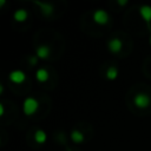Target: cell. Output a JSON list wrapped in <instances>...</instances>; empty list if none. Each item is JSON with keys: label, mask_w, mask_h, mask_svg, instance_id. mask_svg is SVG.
Returning <instances> with one entry per match:
<instances>
[{"label": "cell", "mask_w": 151, "mask_h": 151, "mask_svg": "<svg viewBox=\"0 0 151 151\" xmlns=\"http://www.w3.org/2000/svg\"><path fill=\"white\" fill-rule=\"evenodd\" d=\"M38 107H39V103L33 97H27L24 100V103H22V111L27 116H31V114L35 113V111L38 110Z\"/></svg>", "instance_id": "obj_1"}, {"label": "cell", "mask_w": 151, "mask_h": 151, "mask_svg": "<svg viewBox=\"0 0 151 151\" xmlns=\"http://www.w3.org/2000/svg\"><path fill=\"white\" fill-rule=\"evenodd\" d=\"M133 104L138 109H146L150 105V97L144 92H139L133 97Z\"/></svg>", "instance_id": "obj_2"}, {"label": "cell", "mask_w": 151, "mask_h": 151, "mask_svg": "<svg viewBox=\"0 0 151 151\" xmlns=\"http://www.w3.org/2000/svg\"><path fill=\"white\" fill-rule=\"evenodd\" d=\"M109 19H110L109 13H107L106 11L101 9V8H98V9H96V11L93 12V20H94V22H97V24H99V25H105V24H107V22H109Z\"/></svg>", "instance_id": "obj_3"}, {"label": "cell", "mask_w": 151, "mask_h": 151, "mask_svg": "<svg viewBox=\"0 0 151 151\" xmlns=\"http://www.w3.org/2000/svg\"><path fill=\"white\" fill-rule=\"evenodd\" d=\"M139 14L145 20L149 29L151 31V26H150V24H151V6L150 5H142L139 7Z\"/></svg>", "instance_id": "obj_4"}, {"label": "cell", "mask_w": 151, "mask_h": 151, "mask_svg": "<svg viewBox=\"0 0 151 151\" xmlns=\"http://www.w3.org/2000/svg\"><path fill=\"white\" fill-rule=\"evenodd\" d=\"M8 79H9L12 83L21 84L22 81H25V79H26V74H25L21 70H14V71L9 72V74H8Z\"/></svg>", "instance_id": "obj_5"}, {"label": "cell", "mask_w": 151, "mask_h": 151, "mask_svg": "<svg viewBox=\"0 0 151 151\" xmlns=\"http://www.w3.org/2000/svg\"><path fill=\"white\" fill-rule=\"evenodd\" d=\"M107 47H109L110 52H112V53H118V52L122 50V47H123V42H122V40H120L119 38H112V39L109 40Z\"/></svg>", "instance_id": "obj_6"}, {"label": "cell", "mask_w": 151, "mask_h": 151, "mask_svg": "<svg viewBox=\"0 0 151 151\" xmlns=\"http://www.w3.org/2000/svg\"><path fill=\"white\" fill-rule=\"evenodd\" d=\"M51 53V47L47 45H39L35 50V55L39 59H47Z\"/></svg>", "instance_id": "obj_7"}, {"label": "cell", "mask_w": 151, "mask_h": 151, "mask_svg": "<svg viewBox=\"0 0 151 151\" xmlns=\"http://www.w3.org/2000/svg\"><path fill=\"white\" fill-rule=\"evenodd\" d=\"M34 4H37L40 8H41V12L44 15L48 17L53 13V6L51 4H47V2H40V1H34Z\"/></svg>", "instance_id": "obj_8"}, {"label": "cell", "mask_w": 151, "mask_h": 151, "mask_svg": "<svg viewBox=\"0 0 151 151\" xmlns=\"http://www.w3.org/2000/svg\"><path fill=\"white\" fill-rule=\"evenodd\" d=\"M27 17H28V13H27V11H26L25 8H19V9H17V11L14 12V14H13L14 20H15V21H19V22L25 21V20L27 19Z\"/></svg>", "instance_id": "obj_9"}, {"label": "cell", "mask_w": 151, "mask_h": 151, "mask_svg": "<svg viewBox=\"0 0 151 151\" xmlns=\"http://www.w3.org/2000/svg\"><path fill=\"white\" fill-rule=\"evenodd\" d=\"M35 79L40 83H45L48 79V72L46 68H38L35 71Z\"/></svg>", "instance_id": "obj_10"}, {"label": "cell", "mask_w": 151, "mask_h": 151, "mask_svg": "<svg viewBox=\"0 0 151 151\" xmlns=\"http://www.w3.org/2000/svg\"><path fill=\"white\" fill-rule=\"evenodd\" d=\"M46 139H47V134H46V132L44 130L39 129V130H37L34 132V140L38 144H44L46 142Z\"/></svg>", "instance_id": "obj_11"}, {"label": "cell", "mask_w": 151, "mask_h": 151, "mask_svg": "<svg viewBox=\"0 0 151 151\" xmlns=\"http://www.w3.org/2000/svg\"><path fill=\"white\" fill-rule=\"evenodd\" d=\"M84 138L85 137H84V134H83L81 131H79V130H72V132H71V139H72L73 143L80 144V143L84 142Z\"/></svg>", "instance_id": "obj_12"}, {"label": "cell", "mask_w": 151, "mask_h": 151, "mask_svg": "<svg viewBox=\"0 0 151 151\" xmlns=\"http://www.w3.org/2000/svg\"><path fill=\"white\" fill-rule=\"evenodd\" d=\"M118 77V68L116 66H110L106 70V78L110 80H114Z\"/></svg>", "instance_id": "obj_13"}, {"label": "cell", "mask_w": 151, "mask_h": 151, "mask_svg": "<svg viewBox=\"0 0 151 151\" xmlns=\"http://www.w3.org/2000/svg\"><path fill=\"white\" fill-rule=\"evenodd\" d=\"M38 57L37 55H31L29 57V63H31V65H35L37 63H38Z\"/></svg>", "instance_id": "obj_14"}, {"label": "cell", "mask_w": 151, "mask_h": 151, "mask_svg": "<svg viewBox=\"0 0 151 151\" xmlns=\"http://www.w3.org/2000/svg\"><path fill=\"white\" fill-rule=\"evenodd\" d=\"M5 113V107H4V104H0V114L2 116Z\"/></svg>", "instance_id": "obj_15"}, {"label": "cell", "mask_w": 151, "mask_h": 151, "mask_svg": "<svg viewBox=\"0 0 151 151\" xmlns=\"http://www.w3.org/2000/svg\"><path fill=\"white\" fill-rule=\"evenodd\" d=\"M118 4L122 5V6H123V5H126V4H127V0H118Z\"/></svg>", "instance_id": "obj_16"}, {"label": "cell", "mask_w": 151, "mask_h": 151, "mask_svg": "<svg viewBox=\"0 0 151 151\" xmlns=\"http://www.w3.org/2000/svg\"><path fill=\"white\" fill-rule=\"evenodd\" d=\"M2 92H4V85L0 84V93H2Z\"/></svg>", "instance_id": "obj_17"}, {"label": "cell", "mask_w": 151, "mask_h": 151, "mask_svg": "<svg viewBox=\"0 0 151 151\" xmlns=\"http://www.w3.org/2000/svg\"><path fill=\"white\" fill-rule=\"evenodd\" d=\"M5 2H6L5 0H0V6H4V5H5Z\"/></svg>", "instance_id": "obj_18"}, {"label": "cell", "mask_w": 151, "mask_h": 151, "mask_svg": "<svg viewBox=\"0 0 151 151\" xmlns=\"http://www.w3.org/2000/svg\"><path fill=\"white\" fill-rule=\"evenodd\" d=\"M149 42H150V45H151V34H150V38H149Z\"/></svg>", "instance_id": "obj_19"}, {"label": "cell", "mask_w": 151, "mask_h": 151, "mask_svg": "<svg viewBox=\"0 0 151 151\" xmlns=\"http://www.w3.org/2000/svg\"><path fill=\"white\" fill-rule=\"evenodd\" d=\"M68 151H72V150H68Z\"/></svg>", "instance_id": "obj_20"}]
</instances>
